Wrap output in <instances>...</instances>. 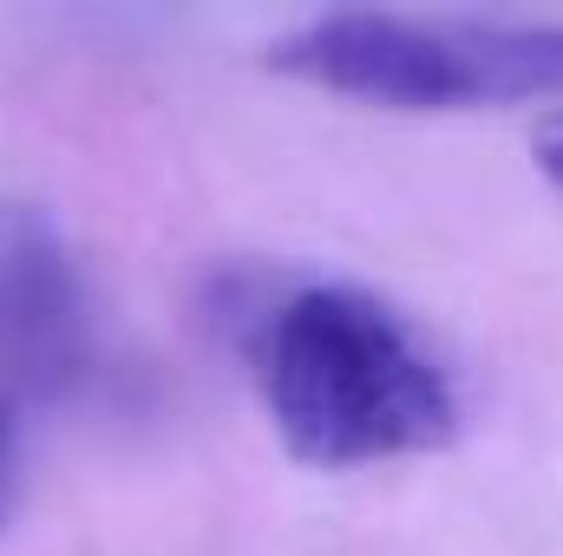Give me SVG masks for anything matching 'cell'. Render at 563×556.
I'll return each mask as SVG.
<instances>
[{"label": "cell", "instance_id": "5", "mask_svg": "<svg viewBox=\"0 0 563 556\" xmlns=\"http://www.w3.org/2000/svg\"><path fill=\"white\" fill-rule=\"evenodd\" d=\"M538 164H544V177L563 190V125H551V132L538 138Z\"/></svg>", "mask_w": 563, "mask_h": 556}, {"label": "cell", "instance_id": "2", "mask_svg": "<svg viewBox=\"0 0 563 556\" xmlns=\"http://www.w3.org/2000/svg\"><path fill=\"white\" fill-rule=\"evenodd\" d=\"M269 66L394 112H478L563 99V20L321 13L269 46Z\"/></svg>", "mask_w": 563, "mask_h": 556}, {"label": "cell", "instance_id": "4", "mask_svg": "<svg viewBox=\"0 0 563 556\" xmlns=\"http://www.w3.org/2000/svg\"><path fill=\"white\" fill-rule=\"evenodd\" d=\"M13 478H20V400L0 387V518L13 504Z\"/></svg>", "mask_w": 563, "mask_h": 556}, {"label": "cell", "instance_id": "1", "mask_svg": "<svg viewBox=\"0 0 563 556\" xmlns=\"http://www.w3.org/2000/svg\"><path fill=\"white\" fill-rule=\"evenodd\" d=\"M276 438L321 471L439 452L459 432V387L420 327L354 281L282 294L250 341Z\"/></svg>", "mask_w": 563, "mask_h": 556}, {"label": "cell", "instance_id": "3", "mask_svg": "<svg viewBox=\"0 0 563 556\" xmlns=\"http://www.w3.org/2000/svg\"><path fill=\"white\" fill-rule=\"evenodd\" d=\"M73 276L53 236H20L0 256V387L13 400L53 387L73 354Z\"/></svg>", "mask_w": 563, "mask_h": 556}]
</instances>
